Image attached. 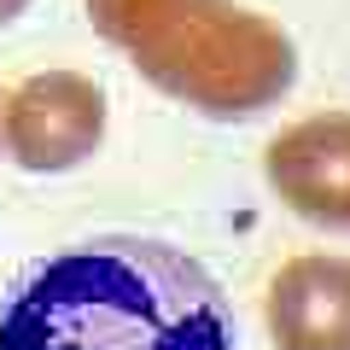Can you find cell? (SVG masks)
<instances>
[{
  "label": "cell",
  "mask_w": 350,
  "mask_h": 350,
  "mask_svg": "<svg viewBox=\"0 0 350 350\" xmlns=\"http://www.w3.org/2000/svg\"><path fill=\"white\" fill-rule=\"evenodd\" d=\"M105 140V94L94 76L76 70H41L0 105V146L18 170L59 175L94 158Z\"/></svg>",
  "instance_id": "cell-3"
},
{
  "label": "cell",
  "mask_w": 350,
  "mask_h": 350,
  "mask_svg": "<svg viewBox=\"0 0 350 350\" xmlns=\"http://www.w3.org/2000/svg\"><path fill=\"white\" fill-rule=\"evenodd\" d=\"M0 105H6V100H0Z\"/></svg>",
  "instance_id": "cell-7"
},
{
  "label": "cell",
  "mask_w": 350,
  "mask_h": 350,
  "mask_svg": "<svg viewBox=\"0 0 350 350\" xmlns=\"http://www.w3.org/2000/svg\"><path fill=\"white\" fill-rule=\"evenodd\" d=\"M88 18L170 100L204 117H257L298 82V47L234 0H88Z\"/></svg>",
  "instance_id": "cell-2"
},
{
  "label": "cell",
  "mask_w": 350,
  "mask_h": 350,
  "mask_svg": "<svg viewBox=\"0 0 350 350\" xmlns=\"http://www.w3.org/2000/svg\"><path fill=\"white\" fill-rule=\"evenodd\" d=\"M280 350H350V257H292L269 286Z\"/></svg>",
  "instance_id": "cell-5"
},
{
  "label": "cell",
  "mask_w": 350,
  "mask_h": 350,
  "mask_svg": "<svg viewBox=\"0 0 350 350\" xmlns=\"http://www.w3.org/2000/svg\"><path fill=\"white\" fill-rule=\"evenodd\" d=\"M18 12H29V0H0V24H12Z\"/></svg>",
  "instance_id": "cell-6"
},
{
  "label": "cell",
  "mask_w": 350,
  "mask_h": 350,
  "mask_svg": "<svg viewBox=\"0 0 350 350\" xmlns=\"http://www.w3.org/2000/svg\"><path fill=\"white\" fill-rule=\"evenodd\" d=\"M269 187L315 228H350V111H321L269 140Z\"/></svg>",
  "instance_id": "cell-4"
},
{
  "label": "cell",
  "mask_w": 350,
  "mask_h": 350,
  "mask_svg": "<svg viewBox=\"0 0 350 350\" xmlns=\"http://www.w3.org/2000/svg\"><path fill=\"white\" fill-rule=\"evenodd\" d=\"M0 350H234V315L199 257L111 234L18 280Z\"/></svg>",
  "instance_id": "cell-1"
}]
</instances>
